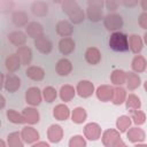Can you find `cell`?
<instances>
[{"instance_id": "obj_38", "label": "cell", "mask_w": 147, "mask_h": 147, "mask_svg": "<svg viewBox=\"0 0 147 147\" xmlns=\"http://www.w3.org/2000/svg\"><path fill=\"white\" fill-rule=\"evenodd\" d=\"M7 118L13 124H24V123H26L25 119H24L23 114L16 111L14 109H8L7 110Z\"/></svg>"}, {"instance_id": "obj_29", "label": "cell", "mask_w": 147, "mask_h": 147, "mask_svg": "<svg viewBox=\"0 0 147 147\" xmlns=\"http://www.w3.org/2000/svg\"><path fill=\"white\" fill-rule=\"evenodd\" d=\"M11 22L16 26H26L29 24V16L23 10H16L11 14Z\"/></svg>"}, {"instance_id": "obj_18", "label": "cell", "mask_w": 147, "mask_h": 147, "mask_svg": "<svg viewBox=\"0 0 147 147\" xmlns=\"http://www.w3.org/2000/svg\"><path fill=\"white\" fill-rule=\"evenodd\" d=\"M55 70H56V74L59 76L65 77V76H68L71 72V70H72V63L68 59H64V57L63 59H60L56 62Z\"/></svg>"}, {"instance_id": "obj_14", "label": "cell", "mask_w": 147, "mask_h": 147, "mask_svg": "<svg viewBox=\"0 0 147 147\" xmlns=\"http://www.w3.org/2000/svg\"><path fill=\"white\" fill-rule=\"evenodd\" d=\"M76 48V42L71 37H63L59 41V51L63 55H69L71 54Z\"/></svg>"}, {"instance_id": "obj_11", "label": "cell", "mask_w": 147, "mask_h": 147, "mask_svg": "<svg viewBox=\"0 0 147 147\" xmlns=\"http://www.w3.org/2000/svg\"><path fill=\"white\" fill-rule=\"evenodd\" d=\"M47 138L49 142L52 144H57L62 140L63 138V129L59 124H52L47 129Z\"/></svg>"}, {"instance_id": "obj_25", "label": "cell", "mask_w": 147, "mask_h": 147, "mask_svg": "<svg viewBox=\"0 0 147 147\" xmlns=\"http://www.w3.org/2000/svg\"><path fill=\"white\" fill-rule=\"evenodd\" d=\"M21 64H22V62H21V60H20V57H18V55L16 53L8 55L6 57V60H5V67L8 70V72H15V71H17L20 69Z\"/></svg>"}, {"instance_id": "obj_22", "label": "cell", "mask_w": 147, "mask_h": 147, "mask_svg": "<svg viewBox=\"0 0 147 147\" xmlns=\"http://www.w3.org/2000/svg\"><path fill=\"white\" fill-rule=\"evenodd\" d=\"M84 57H85V60L88 64L95 65L101 61V52L96 47H88L85 51Z\"/></svg>"}, {"instance_id": "obj_36", "label": "cell", "mask_w": 147, "mask_h": 147, "mask_svg": "<svg viewBox=\"0 0 147 147\" xmlns=\"http://www.w3.org/2000/svg\"><path fill=\"white\" fill-rule=\"evenodd\" d=\"M125 106H126V109H127V110L132 111V110H136V109H140V107H141V101H140V99H139L136 94L131 93V94H129V95L126 96Z\"/></svg>"}, {"instance_id": "obj_6", "label": "cell", "mask_w": 147, "mask_h": 147, "mask_svg": "<svg viewBox=\"0 0 147 147\" xmlns=\"http://www.w3.org/2000/svg\"><path fill=\"white\" fill-rule=\"evenodd\" d=\"M84 137L91 141H95L101 137V127L98 123L91 122L84 126Z\"/></svg>"}, {"instance_id": "obj_3", "label": "cell", "mask_w": 147, "mask_h": 147, "mask_svg": "<svg viewBox=\"0 0 147 147\" xmlns=\"http://www.w3.org/2000/svg\"><path fill=\"white\" fill-rule=\"evenodd\" d=\"M102 144L106 147H124L125 142L122 140L119 131L115 129H108L102 133Z\"/></svg>"}, {"instance_id": "obj_1", "label": "cell", "mask_w": 147, "mask_h": 147, "mask_svg": "<svg viewBox=\"0 0 147 147\" xmlns=\"http://www.w3.org/2000/svg\"><path fill=\"white\" fill-rule=\"evenodd\" d=\"M62 10L74 24H80L85 20V13L76 0H64L62 2Z\"/></svg>"}, {"instance_id": "obj_37", "label": "cell", "mask_w": 147, "mask_h": 147, "mask_svg": "<svg viewBox=\"0 0 147 147\" xmlns=\"http://www.w3.org/2000/svg\"><path fill=\"white\" fill-rule=\"evenodd\" d=\"M7 144L9 147H23L24 141L20 132H11L7 137Z\"/></svg>"}, {"instance_id": "obj_28", "label": "cell", "mask_w": 147, "mask_h": 147, "mask_svg": "<svg viewBox=\"0 0 147 147\" xmlns=\"http://www.w3.org/2000/svg\"><path fill=\"white\" fill-rule=\"evenodd\" d=\"M125 84H126L127 90H130V91H133V90L138 88L140 86V84H141L140 76L134 71L126 72V82H125Z\"/></svg>"}, {"instance_id": "obj_21", "label": "cell", "mask_w": 147, "mask_h": 147, "mask_svg": "<svg viewBox=\"0 0 147 147\" xmlns=\"http://www.w3.org/2000/svg\"><path fill=\"white\" fill-rule=\"evenodd\" d=\"M144 47V39L139 36V34H131L129 36V49L134 53V54H139L142 51Z\"/></svg>"}, {"instance_id": "obj_7", "label": "cell", "mask_w": 147, "mask_h": 147, "mask_svg": "<svg viewBox=\"0 0 147 147\" xmlns=\"http://www.w3.org/2000/svg\"><path fill=\"white\" fill-rule=\"evenodd\" d=\"M76 92L80 98H90L95 92V90H94V85L92 82L87 79H83L77 84Z\"/></svg>"}, {"instance_id": "obj_47", "label": "cell", "mask_w": 147, "mask_h": 147, "mask_svg": "<svg viewBox=\"0 0 147 147\" xmlns=\"http://www.w3.org/2000/svg\"><path fill=\"white\" fill-rule=\"evenodd\" d=\"M33 147H40V146H44V147H49V144L48 142H46V141H37V142H34L33 145H32Z\"/></svg>"}, {"instance_id": "obj_30", "label": "cell", "mask_w": 147, "mask_h": 147, "mask_svg": "<svg viewBox=\"0 0 147 147\" xmlns=\"http://www.w3.org/2000/svg\"><path fill=\"white\" fill-rule=\"evenodd\" d=\"M8 40L10 44H13L14 46H23L26 41V34L22 31H13L8 34Z\"/></svg>"}, {"instance_id": "obj_33", "label": "cell", "mask_w": 147, "mask_h": 147, "mask_svg": "<svg viewBox=\"0 0 147 147\" xmlns=\"http://www.w3.org/2000/svg\"><path fill=\"white\" fill-rule=\"evenodd\" d=\"M126 100V91L125 88H123L122 86H116L114 87V94H113V99L111 102L116 106H119L122 103H124Z\"/></svg>"}, {"instance_id": "obj_5", "label": "cell", "mask_w": 147, "mask_h": 147, "mask_svg": "<svg viewBox=\"0 0 147 147\" xmlns=\"http://www.w3.org/2000/svg\"><path fill=\"white\" fill-rule=\"evenodd\" d=\"M42 92L37 86H31L25 91V101L30 106H39L42 101Z\"/></svg>"}, {"instance_id": "obj_31", "label": "cell", "mask_w": 147, "mask_h": 147, "mask_svg": "<svg viewBox=\"0 0 147 147\" xmlns=\"http://www.w3.org/2000/svg\"><path fill=\"white\" fill-rule=\"evenodd\" d=\"M132 70L137 74H140L147 69V61L142 55H136L131 62Z\"/></svg>"}, {"instance_id": "obj_4", "label": "cell", "mask_w": 147, "mask_h": 147, "mask_svg": "<svg viewBox=\"0 0 147 147\" xmlns=\"http://www.w3.org/2000/svg\"><path fill=\"white\" fill-rule=\"evenodd\" d=\"M103 26L106 28L107 31L109 32H115V31H119L123 28L124 21L123 17L117 14V13H109L103 17Z\"/></svg>"}, {"instance_id": "obj_50", "label": "cell", "mask_w": 147, "mask_h": 147, "mask_svg": "<svg viewBox=\"0 0 147 147\" xmlns=\"http://www.w3.org/2000/svg\"><path fill=\"white\" fill-rule=\"evenodd\" d=\"M144 42L147 45V31L145 32V34H144Z\"/></svg>"}, {"instance_id": "obj_19", "label": "cell", "mask_w": 147, "mask_h": 147, "mask_svg": "<svg viewBox=\"0 0 147 147\" xmlns=\"http://www.w3.org/2000/svg\"><path fill=\"white\" fill-rule=\"evenodd\" d=\"M25 75L28 78L34 80V82H40L45 77V70L41 67L38 65H30L25 70Z\"/></svg>"}, {"instance_id": "obj_42", "label": "cell", "mask_w": 147, "mask_h": 147, "mask_svg": "<svg viewBox=\"0 0 147 147\" xmlns=\"http://www.w3.org/2000/svg\"><path fill=\"white\" fill-rule=\"evenodd\" d=\"M0 8H1V13L3 14L11 11L14 8L13 0H0Z\"/></svg>"}, {"instance_id": "obj_34", "label": "cell", "mask_w": 147, "mask_h": 147, "mask_svg": "<svg viewBox=\"0 0 147 147\" xmlns=\"http://www.w3.org/2000/svg\"><path fill=\"white\" fill-rule=\"evenodd\" d=\"M87 118V113L83 107H76L71 113V121L76 124H83Z\"/></svg>"}, {"instance_id": "obj_39", "label": "cell", "mask_w": 147, "mask_h": 147, "mask_svg": "<svg viewBox=\"0 0 147 147\" xmlns=\"http://www.w3.org/2000/svg\"><path fill=\"white\" fill-rule=\"evenodd\" d=\"M131 119L136 125H142L146 122V114L140 109L132 110L131 111Z\"/></svg>"}, {"instance_id": "obj_15", "label": "cell", "mask_w": 147, "mask_h": 147, "mask_svg": "<svg viewBox=\"0 0 147 147\" xmlns=\"http://www.w3.org/2000/svg\"><path fill=\"white\" fill-rule=\"evenodd\" d=\"M86 16L91 22H100L101 20H103L105 15H103V8L102 7H98V6H87L86 8Z\"/></svg>"}, {"instance_id": "obj_17", "label": "cell", "mask_w": 147, "mask_h": 147, "mask_svg": "<svg viewBox=\"0 0 147 147\" xmlns=\"http://www.w3.org/2000/svg\"><path fill=\"white\" fill-rule=\"evenodd\" d=\"M22 114H23V116H24L25 122H26L28 124H30V125L37 124V123L39 122V119H40L39 111H38L33 106L24 108L23 111H22Z\"/></svg>"}, {"instance_id": "obj_10", "label": "cell", "mask_w": 147, "mask_h": 147, "mask_svg": "<svg viewBox=\"0 0 147 147\" xmlns=\"http://www.w3.org/2000/svg\"><path fill=\"white\" fill-rule=\"evenodd\" d=\"M20 87H21V78L18 76H16V75H14L11 72L6 75L5 83H3V88L6 91H8L9 93H14Z\"/></svg>"}, {"instance_id": "obj_43", "label": "cell", "mask_w": 147, "mask_h": 147, "mask_svg": "<svg viewBox=\"0 0 147 147\" xmlns=\"http://www.w3.org/2000/svg\"><path fill=\"white\" fill-rule=\"evenodd\" d=\"M121 3H122L121 0H105V5L110 13H114L115 10H117Z\"/></svg>"}, {"instance_id": "obj_44", "label": "cell", "mask_w": 147, "mask_h": 147, "mask_svg": "<svg viewBox=\"0 0 147 147\" xmlns=\"http://www.w3.org/2000/svg\"><path fill=\"white\" fill-rule=\"evenodd\" d=\"M138 23H139V25H140L141 29L147 30V11H144V13H141L139 15Z\"/></svg>"}, {"instance_id": "obj_45", "label": "cell", "mask_w": 147, "mask_h": 147, "mask_svg": "<svg viewBox=\"0 0 147 147\" xmlns=\"http://www.w3.org/2000/svg\"><path fill=\"white\" fill-rule=\"evenodd\" d=\"M139 1H140V0H121V2H122L125 7H129V8L137 6Z\"/></svg>"}, {"instance_id": "obj_40", "label": "cell", "mask_w": 147, "mask_h": 147, "mask_svg": "<svg viewBox=\"0 0 147 147\" xmlns=\"http://www.w3.org/2000/svg\"><path fill=\"white\" fill-rule=\"evenodd\" d=\"M42 96H44V100L46 102H53L55 101L56 96H57V91L53 87V86H46L44 90H42Z\"/></svg>"}, {"instance_id": "obj_41", "label": "cell", "mask_w": 147, "mask_h": 147, "mask_svg": "<svg viewBox=\"0 0 147 147\" xmlns=\"http://www.w3.org/2000/svg\"><path fill=\"white\" fill-rule=\"evenodd\" d=\"M86 146V140L85 137L76 134L72 136L69 140V147H85Z\"/></svg>"}, {"instance_id": "obj_27", "label": "cell", "mask_w": 147, "mask_h": 147, "mask_svg": "<svg viewBox=\"0 0 147 147\" xmlns=\"http://www.w3.org/2000/svg\"><path fill=\"white\" fill-rule=\"evenodd\" d=\"M76 90L74 88V86L69 85V84H64L61 86L60 91H59V95H60V99L64 102H69L74 99L75 94H76Z\"/></svg>"}, {"instance_id": "obj_26", "label": "cell", "mask_w": 147, "mask_h": 147, "mask_svg": "<svg viewBox=\"0 0 147 147\" xmlns=\"http://www.w3.org/2000/svg\"><path fill=\"white\" fill-rule=\"evenodd\" d=\"M16 54L18 55L21 62L23 65H28L31 63L32 61V51L30 47L23 45V46H20L17 47V51H16Z\"/></svg>"}, {"instance_id": "obj_23", "label": "cell", "mask_w": 147, "mask_h": 147, "mask_svg": "<svg viewBox=\"0 0 147 147\" xmlns=\"http://www.w3.org/2000/svg\"><path fill=\"white\" fill-rule=\"evenodd\" d=\"M53 116L57 121H67L70 117V109L64 103H59L53 109Z\"/></svg>"}, {"instance_id": "obj_53", "label": "cell", "mask_w": 147, "mask_h": 147, "mask_svg": "<svg viewBox=\"0 0 147 147\" xmlns=\"http://www.w3.org/2000/svg\"><path fill=\"white\" fill-rule=\"evenodd\" d=\"M0 145H1V147H5V142H3V141H2V140H1V141H0Z\"/></svg>"}, {"instance_id": "obj_16", "label": "cell", "mask_w": 147, "mask_h": 147, "mask_svg": "<svg viewBox=\"0 0 147 147\" xmlns=\"http://www.w3.org/2000/svg\"><path fill=\"white\" fill-rule=\"evenodd\" d=\"M55 30H56V33L59 36H61V37H70L74 33V26H72V24L69 21H65V20L59 21L56 23Z\"/></svg>"}, {"instance_id": "obj_2", "label": "cell", "mask_w": 147, "mask_h": 147, "mask_svg": "<svg viewBox=\"0 0 147 147\" xmlns=\"http://www.w3.org/2000/svg\"><path fill=\"white\" fill-rule=\"evenodd\" d=\"M109 47L115 52H126L129 51V37L121 32L115 31L109 37Z\"/></svg>"}, {"instance_id": "obj_9", "label": "cell", "mask_w": 147, "mask_h": 147, "mask_svg": "<svg viewBox=\"0 0 147 147\" xmlns=\"http://www.w3.org/2000/svg\"><path fill=\"white\" fill-rule=\"evenodd\" d=\"M34 47L41 54H49L53 48V42L47 36L42 34L39 38L34 39Z\"/></svg>"}, {"instance_id": "obj_12", "label": "cell", "mask_w": 147, "mask_h": 147, "mask_svg": "<svg viewBox=\"0 0 147 147\" xmlns=\"http://www.w3.org/2000/svg\"><path fill=\"white\" fill-rule=\"evenodd\" d=\"M126 137H127V140L132 144H138V142H142L146 138V134H145V131L139 127V126H133V127H130L127 131H126Z\"/></svg>"}, {"instance_id": "obj_35", "label": "cell", "mask_w": 147, "mask_h": 147, "mask_svg": "<svg viewBox=\"0 0 147 147\" xmlns=\"http://www.w3.org/2000/svg\"><path fill=\"white\" fill-rule=\"evenodd\" d=\"M131 123H132L131 117H129L126 115H122L116 119V127L121 133H124L130 129Z\"/></svg>"}, {"instance_id": "obj_49", "label": "cell", "mask_w": 147, "mask_h": 147, "mask_svg": "<svg viewBox=\"0 0 147 147\" xmlns=\"http://www.w3.org/2000/svg\"><path fill=\"white\" fill-rule=\"evenodd\" d=\"M0 99H1V108H3V107H5V103H6L5 96H3V95H1V96H0Z\"/></svg>"}, {"instance_id": "obj_20", "label": "cell", "mask_w": 147, "mask_h": 147, "mask_svg": "<svg viewBox=\"0 0 147 147\" xmlns=\"http://www.w3.org/2000/svg\"><path fill=\"white\" fill-rule=\"evenodd\" d=\"M25 32L26 34L32 38V39H37L40 36L44 34V28L40 23L38 22H30L26 26H25Z\"/></svg>"}, {"instance_id": "obj_51", "label": "cell", "mask_w": 147, "mask_h": 147, "mask_svg": "<svg viewBox=\"0 0 147 147\" xmlns=\"http://www.w3.org/2000/svg\"><path fill=\"white\" fill-rule=\"evenodd\" d=\"M53 1H54V2H57V3H62L64 0H53Z\"/></svg>"}, {"instance_id": "obj_13", "label": "cell", "mask_w": 147, "mask_h": 147, "mask_svg": "<svg viewBox=\"0 0 147 147\" xmlns=\"http://www.w3.org/2000/svg\"><path fill=\"white\" fill-rule=\"evenodd\" d=\"M113 94H114V87L110 85H100L96 87L95 90V95L96 98L102 101V102H107V101H111L113 99Z\"/></svg>"}, {"instance_id": "obj_48", "label": "cell", "mask_w": 147, "mask_h": 147, "mask_svg": "<svg viewBox=\"0 0 147 147\" xmlns=\"http://www.w3.org/2000/svg\"><path fill=\"white\" fill-rule=\"evenodd\" d=\"M140 6L144 11H147V0H140Z\"/></svg>"}, {"instance_id": "obj_32", "label": "cell", "mask_w": 147, "mask_h": 147, "mask_svg": "<svg viewBox=\"0 0 147 147\" xmlns=\"http://www.w3.org/2000/svg\"><path fill=\"white\" fill-rule=\"evenodd\" d=\"M110 80L116 86H122L126 82V72L122 69H114L110 75Z\"/></svg>"}, {"instance_id": "obj_52", "label": "cell", "mask_w": 147, "mask_h": 147, "mask_svg": "<svg viewBox=\"0 0 147 147\" xmlns=\"http://www.w3.org/2000/svg\"><path fill=\"white\" fill-rule=\"evenodd\" d=\"M144 87H145V90H146V92H147V80L144 83Z\"/></svg>"}, {"instance_id": "obj_24", "label": "cell", "mask_w": 147, "mask_h": 147, "mask_svg": "<svg viewBox=\"0 0 147 147\" xmlns=\"http://www.w3.org/2000/svg\"><path fill=\"white\" fill-rule=\"evenodd\" d=\"M31 11L37 17H44L48 14V5L45 1L37 0L31 5Z\"/></svg>"}, {"instance_id": "obj_8", "label": "cell", "mask_w": 147, "mask_h": 147, "mask_svg": "<svg viewBox=\"0 0 147 147\" xmlns=\"http://www.w3.org/2000/svg\"><path fill=\"white\" fill-rule=\"evenodd\" d=\"M21 136H22V139L25 144L28 145H33L34 142H37L39 140V133L38 131L33 127V126H30V125H26L22 129L21 131Z\"/></svg>"}, {"instance_id": "obj_46", "label": "cell", "mask_w": 147, "mask_h": 147, "mask_svg": "<svg viewBox=\"0 0 147 147\" xmlns=\"http://www.w3.org/2000/svg\"><path fill=\"white\" fill-rule=\"evenodd\" d=\"M105 0H87V6H98L103 8Z\"/></svg>"}]
</instances>
